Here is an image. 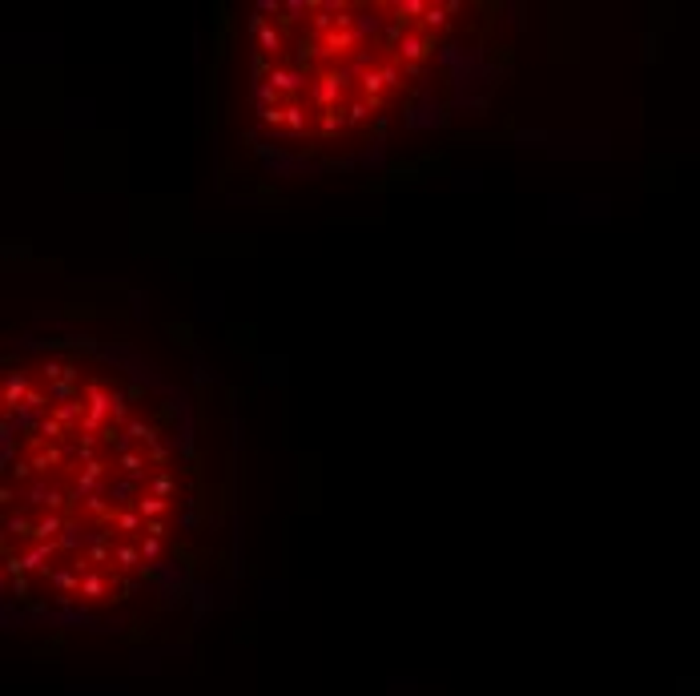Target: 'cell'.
Here are the masks:
<instances>
[{"mask_svg": "<svg viewBox=\"0 0 700 696\" xmlns=\"http://www.w3.org/2000/svg\"><path fill=\"white\" fill-rule=\"evenodd\" d=\"M194 399L133 338L37 318L0 359L4 628L125 632L206 604Z\"/></svg>", "mask_w": 700, "mask_h": 696, "instance_id": "cell-1", "label": "cell"}, {"mask_svg": "<svg viewBox=\"0 0 700 696\" xmlns=\"http://www.w3.org/2000/svg\"><path fill=\"white\" fill-rule=\"evenodd\" d=\"M519 4L258 0L246 20V145L274 178L382 169L491 109Z\"/></svg>", "mask_w": 700, "mask_h": 696, "instance_id": "cell-2", "label": "cell"}]
</instances>
